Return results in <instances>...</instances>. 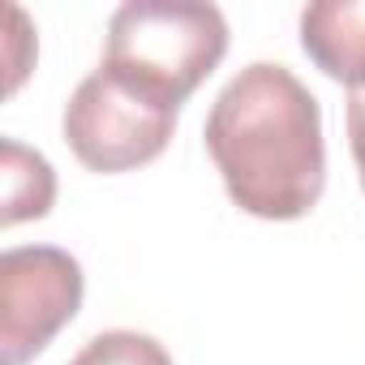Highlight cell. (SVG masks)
Instances as JSON below:
<instances>
[{
  "label": "cell",
  "mask_w": 365,
  "mask_h": 365,
  "mask_svg": "<svg viewBox=\"0 0 365 365\" xmlns=\"http://www.w3.org/2000/svg\"><path fill=\"white\" fill-rule=\"evenodd\" d=\"M348 146H352V163L365 190V91H348Z\"/></svg>",
  "instance_id": "cell-9"
},
{
  "label": "cell",
  "mask_w": 365,
  "mask_h": 365,
  "mask_svg": "<svg viewBox=\"0 0 365 365\" xmlns=\"http://www.w3.org/2000/svg\"><path fill=\"white\" fill-rule=\"evenodd\" d=\"M224 52H228V18L215 5L129 0L108 22L99 69L150 99L180 108L220 69Z\"/></svg>",
  "instance_id": "cell-2"
},
{
  "label": "cell",
  "mask_w": 365,
  "mask_h": 365,
  "mask_svg": "<svg viewBox=\"0 0 365 365\" xmlns=\"http://www.w3.org/2000/svg\"><path fill=\"white\" fill-rule=\"evenodd\" d=\"M69 365H172V356L146 331H103Z\"/></svg>",
  "instance_id": "cell-7"
},
{
  "label": "cell",
  "mask_w": 365,
  "mask_h": 365,
  "mask_svg": "<svg viewBox=\"0 0 365 365\" xmlns=\"http://www.w3.org/2000/svg\"><path fill=\"white\" fill-rule=\"evenodd\" d=\"M0 180H5V211H0V228H14L26 220H43L56 202V172L52 163L22 146L18 138L0 142Z\"/></svg>",
  "instance_id": "cell-6"
},
{
  "label": "cell",
  "mask_w": 365,
  "mask_h": 365,
  "mask_svg": "<svg viewBox=\"0 0 365 365\" xmlns=\"http://www.w3.org/2000/svg\"><path fill=\"white\" fill-rule=\"evenodd\" d=\"M180 108L150 99L120 78L95 69L78 82V91L65 103V142L78 155L82 168L116 176L146 168L150 159L163 155V146L176 133Z\"/></svg>",
  "instance_id": "cell-3"
},
{
  "label": "cell",
  "mask_w": 365,
  "mask_h": 365,
  "mask_svg": "<svg viewBox=\"0 0 365 365\" xmlns=\"http://www.w3.org/2000/svg\"><path fill=\"white\" fill-rule=\"evenodd\" d=\"M202 138L245 215L288 224L318 207L327 190L322 108L288 65H245L215 95Z\"/></svg>",
  "instance_id": "cell-1"
},
{
  "label": "cell",
  "mask_w": 365,
  "mask_h": 365,
  "mask_svg": "<svg viewBox=\"0 0 365 365\" xmlns=\"http://www.w3.org/2000/svg\"><path fill=\"white\" fill-rule=\"evenodd\" d=\"M86 275L69 250L22 245L0 254V365L35 361L82 309Z\"/></svg>",
  "instance_id": "cell-4"
},
{
  "label": "cell",
  "mask_w": 365,
  "mask_h": 365,
  "mask_svg": "<svg viewBox=\"0 0 365 365\" xmlns=\"http://www.w3.org/2000/svg\"><path fill=\"white\" fill-rule=\"evenodd\" d=\"M9 26H14V35H9V91H18L26 69H31V61H35V35L26 31V14L22 9H9Z\"/></svg>",
  "instance_id": "cell-8"
},
{
  "label": "cell",
  "mask_w": 365,
  "mask_h": 365,
  "mask_svg": "<svg viewBox=\"0 0 365 365\" xmlns=\"http://www.w3.org/2000/svg\"><path fill=\"white\" fill-rule=\"evenodd\" d=\"M301 48L327 78L365 91V0H314L301 9Z\"/></svg>",
  "instance_id": "cell-5"
}]
</instances>
